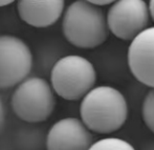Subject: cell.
<instances>
[{
	"label": "cell",
	"mask_w": 154,
	"mask_h": 150,
	"mask_svg": "<svg viewBox=\"0 0 154 150\" xmlns=\"http://www.w3.org/2000/svg\"><path fill=\"white\" fill-rule=\"evenodd\" d=\"M125 95L109 85L94 86L80 104V119L91 132L109 134L120 130L128 118Z\"/></svg>",
	"instance_id": "cell-1"
},
{
	"label": "cell",
	"mask_w": 154,
	"mask_h": 150,
	"mask_svg": "<svg viewBox=\"0 0 154 150\" xmlns=\"http://www.w3.org/2000/svg\"><path fill=\"white\" fill-rule=\"evenodd\" d=\"M62 32L67 42L82 49L101 46L110 35L104 10L86 0H75L65 8Z\"/></svg>",
	"instance_id": "cell-2"
},
{
	"label": "cell",
	"mask_w": 154,
	"mask_h": 150,
	"mask_svg": "<svg viewBox=\"0 0 154 150\" xmlns=\"http://www.w3.org/2000/svg\"><path fill=\"white\" fill-rule=\"evenodd\" d=\"M97 69L80 55L62 56L49 73V83L56 95L66 101L82 100L95 86Z\"/></svg>",
	"instance_id": "cell-3"
},
{
	"label": "cell",
	"mask_w": 154,
	"mask_h": 150,
	"mask_svg": "<svg viewBox=\"0 0 154 150\" xmlns=\"http://www.w3.org/2000/svg\"><path fill=\"white\" fill-rule=\"evenodd\" d=\"M56 93L49 81L40 76H29L15 87L11 107L15 116L24 123L40 124L55 111Z\"/></svg>",
	"instance_id": "cell-4"
},
{
	"label": "cell",
	"mask_w": 154,
	"mask_h": 150,
	"mask_svg": "<svg viewBox=\"0 0 154 150\" xmlns=\"http://www.w3.org/2000/svg\"><path fill=\"white\" fill-rule=\"evenodd\" d=\"M34 55L23 39L14 35H0V90L16 87L29 77Z\"/></svg>",
	"instance_id": "cell-5"
},
{
	"label": "cell",
	"mask_w": 154,
	"mask_h": 150,
	"mask_svg": "<svg viewBox=\"0 0 154 150\" xmlns=\"http://www.w3.org/2000/svg\"><path fill=\"white\" fill-rule=\"evenodd\" d=\"M110 34L131 42L149 27L150 13L146 0H116L106 14Z\"/></svg>",
	"instance_id": "cell-6"
},
{
	"label": "cell",
	"mask_w": 154,
	"mask_h": 150,
	"mask_svg": "<svg viewBox=\"0 0 154 150\" xmlns=\"http://www.w3.org/2000/svg\"><path fill=\"white\" fill-rule=\"evenodd\" d=\"M92 143V132L81 119L66 117L54 123L46 132L45 150H88Z\"/></svg>",
	"instance_id": "cell-7"
},
{
	"label": "cell",
	"mask_w": 154,
	"mask_h": 150,
	"mask_svg": "<svg viewBox=\"0 0 154 150\" xmlns=\"http://www.w3.org/2000/svg\"><path fill=\"white\" fill-rule=\"evenodd\" d=\"M127 63L136 81L154 88V27H149L130 42Z\"/></svg>",
	"instance_id": "cell-8"
},
{
	"label": "cell",
	"mask_w": 154,
	"mask_h": 150,
	"mask_svg": "<svg viewBox=\"0 0 154 150\" xmlns=\"http://www.w3.org/2000/svg\"><path fill=\"white\" fill-rule=\"evenodd\" d=\"M21 20L36 29H45L59 21L65 10V0H16Z\"/></svg>",
	"instance_id": "cell-9"
},
{
	"label": "cell",
	"mask_w": 154,
	"mask_h": 150,
	"mask_svg": "<svg viewBox=\"0 0 154 150\" xmlns=\"http://www.w3.org/2000/svg\"><path fill=\"white\" fill-rule=\"evenodd\" d=\"M46 132L37 124H27L16 130L14 142L19 150H43L45 148Z\"/></svg>",
	"instance_id": "cell-10"
},
{
	"label": "cell",
	"mask_w": 154,
	"mask_h": 150,
	"mask_svg": "<svg viewBox=\"0 0 154 150\" xmlns=\"http://www.w3.org/2000/svg\"><path fill=\"white\" fill-rule=\"evenodd\" d=\"M88 150H136L126 140L120 138H104L93 142Z\"/></svg>",
	"instance_id": "cell-11"
},
{
	"label": "cell",
	"mask_w": 154,
	"mask_h": 150,
	"mask_svg": "<svg viewBox=\"0 0 154 150\" xmlns=\"http://www.w3.org/2000/svg\"><path fill=\"white\" fill-rule=\"evenodd\" d=\"M142 116L145 125L154 133V88H150L145 95L142 106Z\"/></svg>",
	"instance_id": "cell-12"
},
{
	"label": "cell",
	"mask_w": 154,
	"mask_h": 150,
	"mask_svg": "<svg viewBox=\"0 0 154 150\" xmlns=\"http://www.w3.org/2000/svg\"><path fill=\"white\" fill-rule=\"evenodd\" d=\"M6 124V108L3 99L0 95V133L3 131Z\"/></svg>",
	"instance_id": "cell-13"
},
{
	"label": "cell",
	"mask_w": 154,
	"mask_h": 150,
	"mask_svg": "<svg viewBox=\"0 0 154 150\" xmlns=\"http://www.w3.org/2000/svg\"><path fill=\"white\" fill-rule=\"evenodd\" d=\"M86 1L102 8V6H105V5H110V4L113 3L116 0H86Z\"/></svg>",
	"instance_id": "cell-14"
},
{
	"label": "cell",
	"mask_w": 154,
	"mask_h": 150,
	"mask_svg": "<svg viewBox=\"0 0 154 150\" xmlns=\"http://www.w3.org/2000/svg\"><path fill=\"white\" fill-rule=\"evenodd\" d=\"M148 8H149V13H150V18L152 19V21L154 22V0H149Z\"/></svg>",
	"instance_id": "cell-15"
},
{
	"label": "cell",
	"mask_w": 154,
	"mask_h": 150,
	"mask_svg": "<svg viewBox=\"0 0 154 150\" xmlns=\"http://www.w3.org/2000/svg\"><path fill=\"white\" fill-rule=\"evenodd\" d=\"M15 1H16V0H0V8L10 5V4H12L13 2H15Z\"/></svg>",
	"instance_id": "cell-16"
}]
</instances>
